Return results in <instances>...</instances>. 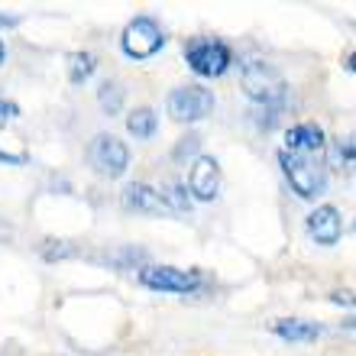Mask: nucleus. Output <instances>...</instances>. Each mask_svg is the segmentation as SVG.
<instances>
[{"label": "nucleus", "instance_id": "obj_7", "mask_svg": "<svg viewBox=\"0 0 356 356\" xmlns=\"http://www.w3.org/2000/svg\"><path fill=\"white\" fill-rule=\"evenodd\" d=\"M140 282L152 291L188 295L201 285V275L195 269H175V266H146V269H140Z\"/></svg>", "mask_w": 356, "mask_h": 356}, {"label": "nucleus", "instance_id": "obj_21", "mask_svg": "<svg viewBox=\"0 0 356 356\" xmlns=\"http://www.w3.org/2000/svg\"><path fill=\"white\" fill-rule=\"evenodd\" d=\"M0 162H7V165H23V162H26V156H13V152L0 149Z\"/></svg>", "mask_w": 356, "mask_h": 356}, {"label": "nucleus", "instance_id": "obj_25", "mask_svg": "<svg viewBox=\"0 0 356 356\" xmlns=\"http://www.w3.org/2000/svg\"><path fill=\"white\" fill-rule=\"evenodd\" d=\"M3 58H7V49H3V39H0V65H3Z\"/></svg>", "mask_w": 356, "mask_h": 356}, {"label": "nucleus", "instance_id": "obj_8", "mask_svg": "<svg viewBox=\"0 0 356 356\" xmlns=\"http://www.w3.org/2000/svg\"><path fill=\"white\" fill-rule=\"evenodd\" d=\"M188 191L197 201H214L220 195V165L214 156H197L188 172Z\"/></svg>", "mask_w": 356, "mask_h": 356}, {"label": "nucleus", "instance_id": "obj_4", "mask_svg": "<svg viewBox=\"0 0 356 356\" xmlns=\"http://www.w3.org/2000/svg\"><path fill=\"white\" fill-rule=\"evenodd\" d=\"M162 46H165V33H162V26L152 17L130 19V23H127V29H123V36H120V49L130 58H136V62L152 58Z\"/></svg>", "mask_w": 356, "mask_h": 356}, {"label": "nucleus", "instance_id": "obj_15", "mask_svg": "<svg viewBox=\"0 0 356 356\" xmlns=\"http://www.w3.org/2000/svg\"><path fill=\"white\" fill-rule=\"evenodd\" d=\"M334 162H337V169H343V172L356 169V133H350L347 140L334 146Z\"/></svg>", "mask_w": 356, "mask_h": 356}, {"label": "nucleus", "instance_id": "obj_9", "mask_svg": "<svg viewBox=\"0 0 356 356\" xmlns=\"http://www.w3.org/2000/svg\"><path fill=\"white\" fill-rule=\"evenodd\" d=\"M120 204L127 211H136V214H172L165 197L156 191L146 181H130V185L120 191Z\"/></svg>", "mask_w": 356, "mask_h": 356}, {"label": "nucleus", "instance_id": "obj_18", "mask_svg": "<svg viewBox=\"0 0 356 356\" xmlns=\"http://www.w3.org/2000/svg\"><path fill=\"white\" fill-rule=\"evenodd\" d=\"M197 143H201V136H195V133H188L185 140H181V143L175 146V152H172V156H175V159H185V156H191V152L197 149Z\"/></svg>", "mask_w": 356, "mask_h": 356}, {"label": "nucleus", "instance_id": "obj_16", "mask_svg": "<svg viewBox=\"0 0 356 356\" xmlns=\"http://www.w3.org/2000/svg\"><path fill=\"white\" fill-rule=\"evenodd\" d=\"M162 197H165V204H169L172 214H188L191 211V197H188V191L181 185H169L165 191H159Z\"/></svg>", "mask_w": 356, "mask_h": 356}, {"label": "nucleus", "instance_id": "obj_13", "mask_svg": "<svg viewBox=\"0 0 356 356\" xmlns=\"http://www.w3.org/2000/svg\"><path fill=\"white\" fill-rule=\"evenodd\" d=\"M127 130H130L133 140H152L156 130H159V117L152 107H136V111L127 117Z\"/></svg>", "mask_w": 356, "mask_h": 356}, {"label": "nucleus", "instance_id": "obj_14", "mask_svg": "<svg viewBox=\"0 0 356 356\" xmlns=\"http://www.w3.org/2000/svg\"><path fill=\"white\" fill-rule=\"evenodd\" d=\"M94 68H97V58L91 52H75L68 58V81L72 85H85L88 78L94 75Z\"/></svg>", "mask_w": 356, "mask_h": 356}, {"label": "nucleus", "instance_id": "obj_17", "mask_svg": "<svg viewBox=\"0 0 356 356\" xmlns=\"http://www.w3.org/2000/svg\"><path fill=\"white\" fill-rule=\"evenodd\" d=\"M97 97H101V107L107 111V117H113V113H120V111H123V88L117 85V81L104 85Z\"/></svg>", "mask_w": 356, "mask_h": 356}, {"label": "nucleus", "instance_id": "obj_23", "mask_svg": "<svg viewBox=\"0 0 356 356\" xmlns=\"http://www.w3.org/2000/svg\"><path fill=\"white\" fill-rule=\"evenodd\" d=\"M347 68H350V72H353V75H356V52L347 58Z\"/></svg>", "mask_w": 356, "mask_h": 356}, {"label": "nucleus", "instance_id": "obj_1", "mask_svg": "<svg viewBox=\"0 0 356 356\" xmlns=\"http://www.w3.org/2000/svg\"><path fill=\"white\" fill-rule=\"evenodd\" d=\"M279 165L289 178L291 191L305 201L327 191V159L321 152H279Z\"/></svg>", "mask_w": 356, "mask_h": 356}, {"label": "nucleus", "instance_id": "obj_22", "mask_svg": "<svg viewBox=\"0 0 356 356\" xmlns=\"http://www.w3.org/2000/svg\"><path fill=\"white\" fill-rule=\"evenodd\" d=\"M7 26H19V17H7V13H0V29Z\"/></svg>", "mask_w": 356, "mask_h": 356}, {"label": "nucleus", "instance_id": "obj_24", "mask_svg": "<svg viewBox=\"0 0 356 356\" xmlns=\"http://www.w3.org/2000/svg\"><path fill=\"white\" fill-rule=\"evenodd\" d=\"M343 330H356V318H350V321H343Z\"/></svg>", "mask_w": 356, "mask_h": 356}, {"label": "nucleus", "instance_id": "obj_6", "mask_svg": "<svg viewBox=\"0 0 356 356\" xmlns=\"http://www.w3.org/2000/svg\"><path fill=\"white\" fill-rule=\"evenodd\" d=\"M165 107H169L172 120L197 123L214 111V94L207 91V88H201V85H185V88H175V91L169 94Z\"/></svg>", "mask_w": 356, "mask_h": 356}, {"label": "nucleus", "instance_id": "obj_5", "mask_svg": "<svg viewBox=\"0 0 356 356\" xmlns=\"http://www.w3.org/2000/svg\"><path fill=\"white\" fill-rule=\"evenodd\" d=\"M88 159H91L94 172L104 178H120L130 165V149H127V143L111 136V133H101V136H94L91 146H88Z\"/></svg>", "mask_w": 356, "mask_h": 356}, {"label": "nucleus", "instance_id": "obj_2", "mask_svg": "<svg viewBox=\"0 0 356 356\" xmlns=\"http://www.w3.org/2000/svg\"><path fill=\"white\" fill-rule=\"evenodd\" d=\"M240 85H243L250 101L263 104V107H282L285 94H289V85L279 75V68L269 65V62H259V58H253V62H246L240 68Z\"/></svg>", "mask_w": 356, "mask_h": 356}, {"label": "nucleus", "instance_id": "obj_10", "mask_svg": "<svg viewBox=\"0 0 356 356\" xmlns=\"http://www.w3.org/2000/svg\"><path fill=\"white\" fill-rule=\"evenodd\" d=\"M305 227H308V234L314 236V243H321V246L340 243V234H343L340 211H337V207H330V204L314 207V211L308 214V220H305Z\"/></svg>", "mask_w": 356, "mask_h": 356}, {"label": "nucleus", "instance_id": "obj_3", "mask_svg": "<svg viewBox=\"0 0 356 356\" xmlns=\"http://www.w3.org/2000/svg\"><path fill=\"white\" fill-rule=\"evenodd\" d=\"M185 62L195 75L220 78L227 68H230L234 56H230L227 42H220V39H191L188 49H185Z\"/></svg>", "mask_w": 356, "mask_h": 356}, {"label": "nucleus", "instance_id": "obj_20", "mask_svg": "<svg viewBox=\"0 0 356 356\" xmlns=\"http://www.w3.org/2000/svg\"><path fill=\"white\" fill-rule=\"evenodd\" d=\"M13 117H19V107L13 101H0V127L7 120H13Z\"/></svg>", "mask_w": 356, "mask_h": 356}, {"label": "nucleus", "instance_id": "obj_11", "mask_svg": "<svg viewBox=\"0 0 356 356\" xmlns=\"http://www.w3.org/2000/svg\"><path fill=\"white\" fill-rule=\"evenodd\" d=\"M324 146H327V136L318 123H298V127H289V133H285L289 152H324Z\"/></svg>", "mask_w": 356, "mask_h": 356}, {"label": "nucleus", "instance_id": "obj_12", "mask_svg": "<svg viewBox=\"0 0 356 356\" xmlns=\"http://www.w3.org/2000/svg\"><path fill=\"white\" fill-rule=\"evenodd\" d=\"M272 334L282 340H295V343H308V340L321 337V324L311 321H298V318H279L272 321Z\"/></svg>", "mask_w": 356, "mask_h": 356}, {"label": "nucleus", "instance_id": "obj_19", "mask_svg": "<svg viewBox=\"0 0 356 356\" xmlns=\"http://www.w3.org/2000/svg\"><path fill=\"white\" fill-rule=\"evenodd\" d=\"M330 305H343V308H356V295L353 291H334Z\"/></svg>", "mask_w": 356, "mask_h": 356}]
</instances>
